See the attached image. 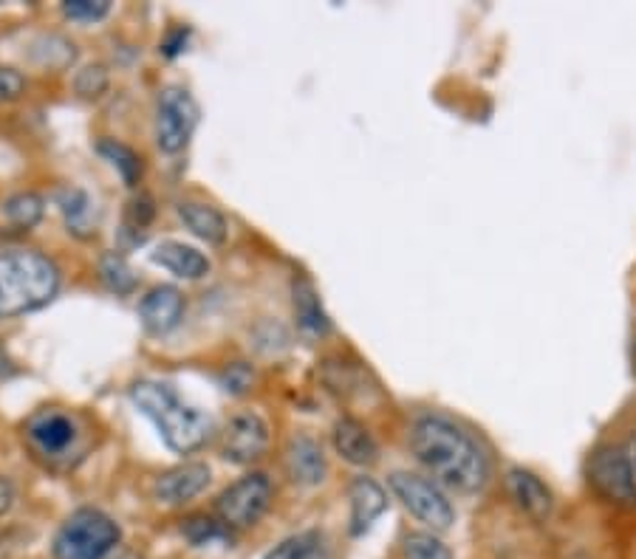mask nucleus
Masks as SVG:
<instances>
[{"instance_id":"obj_1","label":"nucleus","mask_w":636,"mask_h":559,"mask_svg":"<svg viewBox=\"0 0 636 559\" xmlns=\"http://www.w3.org/2000/svg\"><path fill=\"white\" fill-rule=\"evenodd\" d=\"M411 449L418 464L450 489L475 495L489 480V458L473 435L447 416H422L411 427Z\"/></svg>"},{"instance_id":"obj_2","label":"nucleus","mask_w":636,"mask_h":559,"mask_svg":"<svg viewBox=\"0 0 636 559\" xmlns=\"http://www.w3.org/2000/svg\"><path fill=\"white\" fill-rule=\"evenodd\" d=\"M60 268L34 248L0 252V317H20L54 299Z\"/></svg>"},{"instance_id":"obj_3","label":"nucleus","mask_w":636,"mask_h":559,"mask_svg":"<svg viewBox=\"0 0 636 559\" xmlns=\"http://www.w3.org/2000/svg\"><path fill=\"white\" fill-rule=\"evenodd\" d=\"M131 398L139 410L157 424L162 441L168 444L173 453H195V449L210 438V416L193 410L188 404H181L179 396H175L168 385H159V382H137V385L131 387Z\"/></svg>"},{"instance_id":"obj_4","label":"nucleus","mask_w":636,"mask_h":559,"mask_svg":"<svg viewBox=\"0 0 636 559\" xmlns=\"http://www.w3.org/2000/svg\"><path fill=\"white\" fill-rule=\"evenodd\" d=\"M23 441L49 469H71L91 449V427L77 413L43 407L23 424Z\"/></svg>"},{"instance_id":"obj_5","label":"nucleus","mask_w":636,"mask_h":559,"mask_svg":"<svg viewBox=\"0 0 636 559\" xmlns=\"http://www.w3.org/2000/svg\"><path fill=\"white\" fill-rule=\"evenodd\" d=\"M122 540L117 522L100 509H80L54 537V559H105Z\"/></svg>"},{"instance_id":"obj_6","label":"nucleus","mask_w":636,"mask_h":559,"mask_svg":"<svg viewBox=\"0 0 636 559\" xmlns=\"http://www.w3.org/2000/svg\"><path fill=\"white\" fill-rule=\"evenodd\" d=\"M391 491L396 495L402 506L411 511L416 520H422L424 526H431L433 531H447L453 522H456V509L447 500L442 489L436 484H431L422 475L411 472H393L387 478Z\"/></svg>"},{"instance_id":"obj_7","label":"nucleus","mask_w":636,"mask_h":559,"mask_svg":"<svg viewBox=\"0 0 636 559\" xmlns=\"http://www.w3.org/2000/svg\"><path fill=\"white\" fill-rule=\"evenodd\" d=\"M195 124H199V105L193 93L184 88H164L157 102V144L162 153H181L190 144Z\"/></svg>"},{"instance_id":"obj_8","label":"nucleus","mask_w":636,"mask_h":559,"mask_svg":"<svg viewBox=\"0 0 636 559\" xmlns=\"http://www.w3.org/2000/svg\"><path fill=\"white\" fill-rule=\"evenodd\" d=\"M586 478L592 489L608 504L617 506H636L634 480H630V464L625 447L617 444H603L588 455Z\"/></svg>"},{"instance_id":"obj_9","label":"nucleus","mask_w":636,"mask_h":559,"mask_svg":"<svg viewBox=\"0 0 636 559\" xmlns=\"http://www.w3.org/2000/svg\"><path fill=\"white\" fill-rule=\"evenodd\" d=\"M272 504V484L266 475L252 472L221 491L215 511L226 528H252Z\"/></svg>"},{"instance_id":"obj_10","label":"nucleus","mask_w":636,"mask_h":559,"mask_svg":"<svg viewBox=\"0 0 636 559\" xmlns=\"http://www.w3.org/2000/svg\"><path fill=\"white\" fill-rule=\"evenodd\" d=\"M269 449V424L258 413H241L226 424L224 458L232 464L261 460Z\"/></svg>"},{"instance_id":"obj_11","label":"nucleus","mask_w":636,"mask_h":559,"mask_svg":"<svg viewBox=\"0 0 636 559\" xmlns=\"http://www.w3.org/2000/svg\"><path fill=\"white\" fill-rule=\"evenodd\" d=\"M506 491H509L512 504L518 506L529 520L546 522L555 515V495L532 469L512 466L506 472Z\"/></svg>"},{"instance_id":"obj_12","label":"nucleus","mask_w":636,"mask_h":559,"mask_svg":"<svg viewBox=\"0 0 636 559\" xmlns=\"http://www.w3.org/2000/svg\"><path fill=\"white\" fill-rule=\"evenodd\" d=\"M206 484H210V466L181 464L175 466V469H170V472L159 475L157 486H153V495H157L159 500H164V504L179 506L193 500L195 495H201V491L206 489Z\"/></svg>"},{"instance_id":"obj_13","label":"nucleus","mask_w":636,"mask_h":559,"mask_svg":"<svg viewBox=\"0 0 636 559\" xmlns=\"http://www.w3.org/2000/svg\"><path fill=\"white\" fill-rule=\"evenodd\" d=\"M351 497V535L362 537L365 531H371L376 520L385 515L387 509V495L374 478H354L349 489Z\"/></svg>"},{"instance_id":"obj_14","label":"nucleus","mask_w":636,"mask_h":559,"mask_svg":"<svg viewBox=\"0 0 636 559\" xmlns=\"http://www.w3.org/2000/svg\"><path fill=\"white\" fill-rule=\"evenodd\" d=\"M286 472L294 484L317 486L325 480L329 464H325L323 447L309 435H297L286 447Z\"/></svg>"},{"instance_id":"obj_15","label":"nucleus","mask_w":636,"mask_h":559,"mask_svg":"<svg viewBox=\"0 0 636 559\" xmlns=\"http://www.w3.org/2000/svg\"><path fill=\"white\" fill-rule=\"evenodd\" d=\"M139 317L150 334H170L184 317V297L173 286L153 288L139 305Z\"/></svg>"},{"instance_id":"obj_16","label":"nucleus","mask_w":636,"mask_h":559,"mask_svg":"<svg viewBox=\"0 0 636 559\" xmlns=\"http://www.w3.org/2000/svg\"><path fill=\"white\" fill-rule=\"evenodd\" d=\"M334 449L354 466H374L380 460V447L365 424L356 418H340L334 424Z\"/></svg>"},{"instance_id":"obj_17","label":"nucleus","mask_w":636,"mask_h":559,"mask_svg":"<svg viewBox=\"0 0 636 559\" xmlns=\"http://www.w3.org/2000/svg\"><path fill=\"white\" fill-rule=\"evenodd\" d=\"M150 261L157 263V266L168 268L173 272L175 277L181 280H201L206 272H210V261L201 255L199 248L188 246V243L179 241H164L153 248V255Z\"/></svg>"},{"instance_id":"obj_18","label":"nucleus","mask_w":636,"mask_h":559,"mask_svg":"<svg viewBox=\"0 0 636 559\" xmlns=\"http://www.w3.org/2000/svg\"><path fill=\"white\" fill-rule=\"evenodd\" d=\"M292 299H294V314H297L300 328L312 336H325L331 331V319L323 311L320 303V294L314 288V283L303 274H297L292 283Z\"/></svg>"},{"instance_id":"obj_19","label":"nucleus","mask_w":636,"mask_h":559,"mask_svg":"<svg viewBox=\"0 0 636 559\" xmlns=\"http://www.w3.org/2000/svg\"><path fill=\"white\" fill-rule=\"evenodd\" d=\"M179 217L188 224V230L193 232V235L212 243V246H219V243L226 241L230 226H226V217L221 215L215 206L199 204V201H184V204H179Z\"/></svg>"},{"instance_id":"obj_20","label":"nucleus","mask_w":636,"mask_h":559,"mask_svg":"<svg viewBox=\"0 0 636 559\" xmlns=\"http://www.w3.org/2000/svg\"><path fill=\"white\" fill-rule=\"evenodd\" d=\"M60 210L65 215L69 232L77 237H91L97 235V221H94V201L82 190H63L60 193Z\"/></svg>"},{"instance_id":"obj_21","label":"nucleus","mask_w":636,"mask_h":559,"mask_svg":"<svg viewBox=\"0 0 636 559\" xmlns=\"http://www.w3.org/2000/svg\"><path fill=\"white\" fill-rule=\"evenodd\" d=\"M266 559H329V542L320 531H300L272 548Z\"/></svg>"},{"instance_id":"obj_22","label":"nucleus","mask_w":636,"mask_h":559,"mask_svg":"<svg viewBox=\"0 0 636 559\" xmlns=\"http://www.w3.org/2000/svg\"><path fill=\"white\" fill-rule=\"evenodd\" d=\"M102 155H105L108 162L119 170V175L125 179L128 186H137L139 179H142V159L137 155V150H131L128 144L117 142V139H102L100 142Z\"/></svg>"},{"instance_id":"obj_23","label":"nucleus","mask_w":636,"mask_h":559,"mask_svg":"<svg viewBox=\"0 0 636 559\" xmlns=\"http://www.w3.org/2000/svg\"><path fill=\"white\" fill-rule=\"evenodd\" d=\"M3 215H7L9 224H14L18 230H32L40 224L43 217V199L34 193H18L3 204Z\"/></svg>"},{"instance_id":"obj_24","label":"nucleus","mask_w":636,"mask_h":559,"mask_svg":"<svg viewBox=\"0 0 636 559\" xmlns=\"http://www.w3.org/2000/svg\"><path fill=\"white\" fill-rule=\"evenodd\" d=\"M100 274L102 280H105V286L117 294H131L133 288H137V277H133L131 266H128L125 257L117 255V252L102 257Z\"/></svg>"},{"instance_id":"obj_25","label":"nucleus","mask_w":636,"mask_h":559,"mask_svg":"<svg viewBox=\"0 0 636 559\" xmlns=\"http://www.w3.org/2000/svg\"><path fill=\"white\" fill-rule=\"evenodd\" d=\"M405 557L407 559H456L453 551L438 540L436 535L427 531H413L405 537Z\"/></svg>"},{"instance_id":"obj_26","label":"nucleus","mask_w":636,"mask_h":559,"mask_svg":"<svg viewBox=\"0 0 636 559\" xmlns=\"http://www.w3.org/2000/svg\"><path fill=\"white\" fill-rule=\"evenodd\" d=\"M184 535L190 537L193 546H212V542H226L230 540V528L224 522H215L210 517H193L184 526Z\"/></svg>"},{"instance_id":"obj_27","label":"nucleus","mask_w":636,"mask_h":559,"mask_svg":"<svg viewBox=\"0 0 636 559\" xmlns=\"http://www.w3.org/2000/svg\"><path fill=\"white\" fill-rule=\"evenodd\" d=\"M63 12L71 20L94 23V20H102L111 12V0H65Z\"/></svg>"},{"instance_id":"obj_28","label":"nucleus","mask_w":636,"mask_h":559,"mask_svg":"<svg viewBox=\"0 0 636 559\" xmlns=\"http://www.w3.org/2000/svg\"><path fill=\"white\" fill-rule=\"evenodd\" d=\"M74 88H77V93H82V96H88V100L102 96L108 88V71L102 69V65H88V69H82L80 74H77Z\"/></svg>"},{"instance_id":"obj_29","label":"nucleus","mask_w":636,"mask_h":559,"mask_svg":"<svg viewBox=\"0 0 636 559\" xmlns=\"http://www.w3.org/2000/svg\"><path fill=\"white\" fill-rule=\"evenodd\" d=\"M157 210H153V201L148 195H139L137 201H131V210H128V221H131L133 230H144V226L153 221Z\"/></svg>"},{"instance_id":"obj_30","label":"nucleus","mask_w":636,"mask_h":559,"mask_svg":"<svg viewBox=\"0 0 636 559\" xmlns=\"http://www.w3.org/2000/svg\"><path fill=\"white\" fill-rule=\"evenodd\" d=\"M26 80L14 69H0V102H12L23 93Z\"/></svg>"},{"instance_id":"obj_31","label":"nucleus","mask_w":636,"mask_h":559,"mask_svg":"<svg viewBox=\"0 0 636 559\" xmlns=\"http://www.w3.org/2000/svg\"><path fill=\"white\" fill-rule=\"evenodd\" d=\"M224 385L230 393H246L252 385V370L246 365H232L224 376Z\"/></svg>"},{"instance_id":"obj_32","label":"nucleus","mask_w":636,"mask_h":559,"mask_svg":"<svg viewBox=\"0 0 636 559\" xmlns=\"http://www.w3.org/2000/svg\"><path fill=\"white\" fill-rule=\"evenodd\" d=\"M188 34H190L188 29H179V31H173V34H170V38L164 40V45H162V49H164V54H168V57H175V54H179V51L184 49V43H188Z\"/></svg>"},{"instance_id":"obj_33","label":"nucleus","mask_w":636,"mask_h":559,"mask_svg":"<svg viewBox=\"0 0 636 559\" xmlns=\"http://www.w3.org/2000/svg\"><path fill=\"white\" fill-rule=\"evenodd\" d=\"M14 504V486L7 478H0V517L7 515Z\"/></svg>"},{"instance_id":"obj_34","label":"nucleus","mask_w":636,"mask_h":559,"mask_svg":"<svg viewBox=\"0 0 636 559\" xmlns=\"http://www.w3.org/2000/svg\"><path fill=\"white\" fill-rule=\"evenodd\" d=\"M625 455H628L630 480H634V495H636V438H630V441L625 444Z\"/></svg>"},{"instance_id":"obj_35","label":"nucleus","mask_w":636,"mask_h":559,"mask_svg":"<svg viewBox=\"0 0 636 559\" xmlns=\"http://www.w3.org/2000/svg\"><path fill=\"white\" fill-rule=\"evenodd\" d=\"M9 373H14V367L7 359V354H3V348H0V376H9Z\"/></svg>"},{"instance_id":"obj_36","label":"nucleus","mask_w":636,"mask_h":559,"mask_svg":"<svg viewBox=\"0 0 636 559\" xmlns=\"http://www.w3.org/2000/svg\"><path fill=\"white\" fill-rule=\"evenodd\" d=\"M630 365H634V373H636V336H634V350H630Z\"/></svg>"},{"instance_id":"obj_37","label":"nucleus","mask_w":636,"mask_h":559,"mask_svg":"<svg viewBox=\"0 0 636 559\" xmlns=\"http://www.w3.org/2000/svg\"><path fill=\"white\" fill-rule=\"evenodd\" d=\"M119 559H142V557H139V553H122Z\"/></svg>"}]
</instances>
